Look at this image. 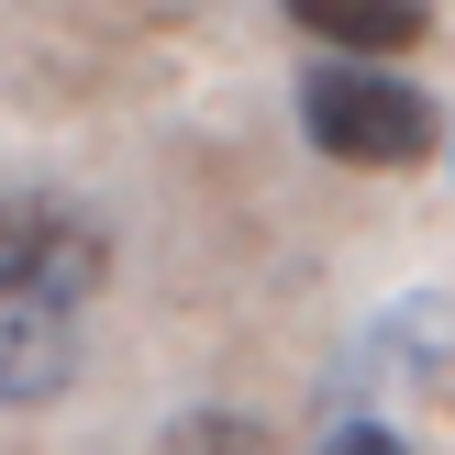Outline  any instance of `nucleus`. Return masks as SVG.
I'll list each match as a JSON object with an SVG mask.
<instances>
[{"mask_svg":"<svg viewBox=\"0 0 455 455\" xmlns=\"http://www.w3.org/2000/svg\"><path fill=\"white\" fill-rule=\"evenodd\" d=\"M100 278H111V234L78 200H44V189L0 200V311H78Z\"/></svg>","mask_w":455,"mask_h":455,"instance_id":"obj_2","label":"nucleus"},{"mask_svg":"<svg viewBox=\"0 0 455 455\" xmlns=\"http://www.w3.org/2000/svg\"><path fill=\"white\" fill-rule=\"evenodd\" d=\"M311 455H411V444H400L389 422H345V434H323Z\"/></svg>","mask_w":455,"mask_h":455,"instance_id":"obj_6","label":"nucleus"},{"mask_svg":"<svg viewBox=\"0 0 455 455\" xmlns=\"http://www.w3.org/2000/svg\"><path fill=\"white\" fill-rule=\"evenodd\" d=\"M289 22H300L311 44H333V56L378 67V56H411L422 34H434V0H278Z\"/></svg>","mask_w":455,"mask_h":455,"instance_id":"obj_3","label":"nucleus"},{"mask_svg":"<svg viewBox=\"0 0 455 455\" xmlns=\"http://www.w3.org/2000/svg\"><path fill=\"white\" fill-rule=\"evenodd\" d=\"M78 311H0V400H56L78 367Z\"/></svg>","mask_w":455,"mask_h":455,"instance_id":"obj_4","label":"nucleus"},{"mask_svg":"<svg viewBox=\"0 0 455 455\" xmlns=\"http://www.w3.org/2000/svg\"><path fill=\"white\" fill-rule=\"evenodd\" d=\"M167 455H278V444H267L256 411H189V422H167Z\"/></svg>","mask_w":455,"mask_h":455,"instance_id":"obj_5","label":"nucleus"},{"mask_svg":"<svg viewBox=\"0 0 455 455\" xmlns=\"http://www.w3.org/2000/svg\"><path fill=\"white\" fill-rule=\"evenodd\" d=\"M300 133L333 156V167H422V156L444 145V111L422 100L400 67L333 56V67H311V78H300Z\"/></svg>","mask_w":455,"mask_h":455,"instance_id":"obj_1","label":"nucleus"}]
</instances>
